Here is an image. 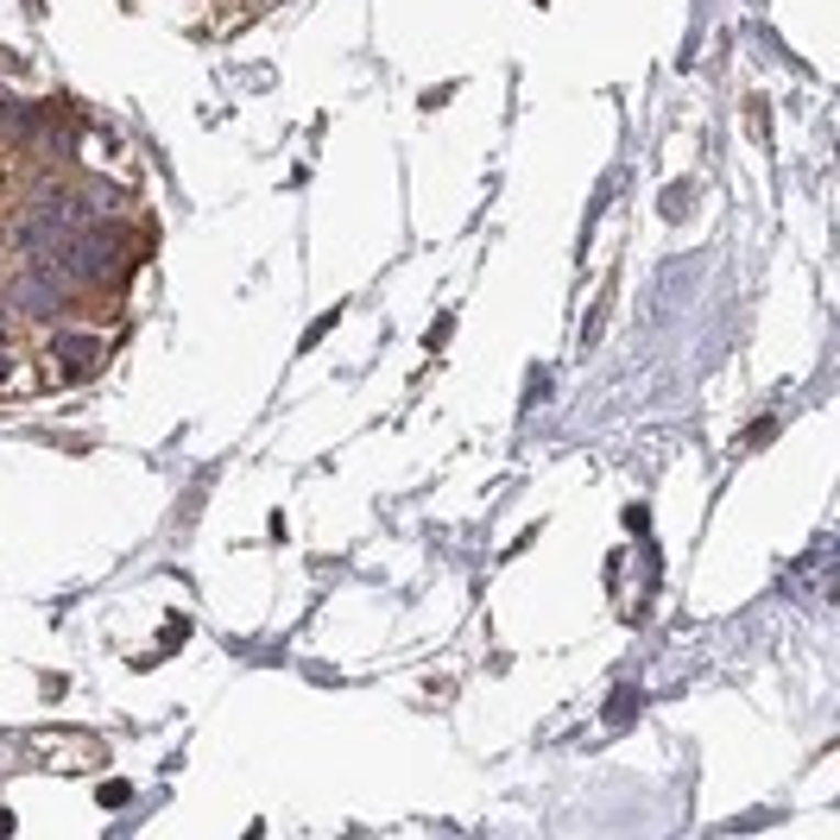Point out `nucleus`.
Listing matches in <instances>:
<instances>
[{"mask_svg":"<svg viewBox=\"0 0 840 840\" xmlns=\"http://www.w3.org/2000/svg\"><path fill=\"white\" fill-rule=\"evenodd\" d=\"M64 310H70V284L57 279L52 266H26L20 259V272L0 279V316L7 323H57Z\"/></svg>","mask_w":840,"mask_h":840,"instance_id":"obj_1","label":"nucleus"},{"mask_svg":"<svg viewBox=\"0 0 840 840\" xmlns=\"http://www.w3.org/2000/svg\"><path fill=\"white\" fill-rule=\"evenodd\" d=\"M108 355V335L102 329H57L52 335V360L64 380H82V373H96Z\"/></svg>","mask_w":840,"mask_h":840,"instance_id":"obj_2","label":"nucleus"},{"mask_svg":"<svg viewBox=\"0 0 840 840\" xmlns=\"http://www.w3.org/2000/svg\"><path fill=\"white\" fill-rule=\"evenodd\" d=\"M70 228H57V222H45V215H20L13 222V234H7V247H13V259H26V266H52L57 254V240H64Z\"/></svg>","mask_w":840,"mask_h":840,"instance_id":"obj_3","label":"nucleus"},{"mask_svg":"<svg viewBox=\"0 0 840 840\" xmlns=\"http://www.w3.org/2000/svg\"><path fill=\"white\" fill-rule=\"evenodd\" d=\"M77 209H82V222H108V215H127L133 209V190L127 183H114V178H82L77 183Z\"/></svg>","mask_w":840,"mask_h":840,"instance_id":"obj_4","label":"nucleus"},{"mask_svg":"<svg viewBox=\"0 0 840 840\" xmlns=\"http://www.w3.org/2000/svg\"><path fill=\"white\" fill-rule=\"evenodd\" d=\"M32 153L64 165V158L82 153V121H57V127H32Z\"/></svg>","mask_w":840,"mask_h":840,"instance_id":"obj_5","label":"nucleus"},{"mask_svg":"<svg viewBox=\"0 0 840 840\" xmlns=\"http://www.w3.org/2000/svg\"><path fill=\"white\" fill-rule=\"evenodd\" d=\"M32 127H38V108L0 96V139H7V146H32Z\"/></svg>","mask_w":840,"mask_h":840,"instance_id":"obj_6","label":"nucleus"},{"mask_svg":"<svg viewBox=\"0 0 840 840\" xmlns=\"http://www.w3.org/2000/svg\"><path fill=\"white\" fill-rule=\"evenodd\" d=\"M335 316H341V310H329V316H316V329H310V335H304V348H316V341H323V335H329V329H335Z\"/></svg>","mask_w":840,"mask_h":840,"instance_id":"obj_7","label":"nucleus"}]
</instances>
